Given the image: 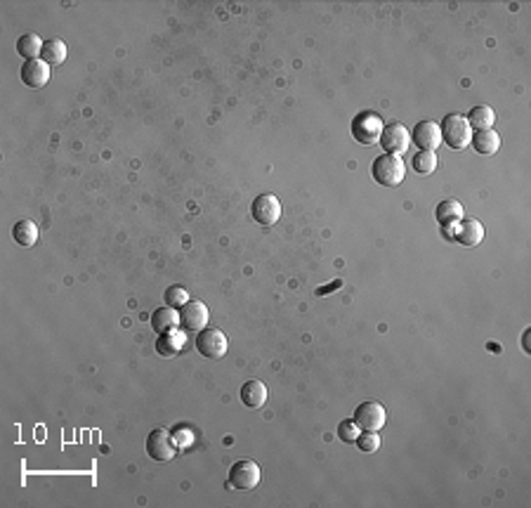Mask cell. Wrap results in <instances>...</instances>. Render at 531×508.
<instances>
[{
    "label": "cell",
    "mask_w": 531,
    "mask_h": 508,
    "mask_svg": "<svg viewBox=\"0 0 531 508\" xmlns=\"http://www.w3.org/2000/svg\"><path fill=\"white\" fill-rule=\"evenodd\" d=\"M440 130H442V142L449 144L451 149H465L472 142V128L467 119L460 116V114H449L440 123Z\"/></svg>",
    "instance_id": "6da1fadb"
},
{
    "label": "cell",
    "mask_w": 531,
    "mask_h": 508,
    "mask_svg": "<svg viewBox=\"0 0 531 508\" xmlns=\"http://www.w3.org/2000/svg\"><path fill=\"white\" fill-rule=\"evenodd\" d=\"M371 175L378 184H385V187H397V184H402V180L406 178V166L399 156L383 154V156L373 161Z\"/></svg>",
    "instance_id": "7a4b0ae2"
},
{
    "label": "cell",
    "mask_w": 531,
    "mask_h": 508,
    "mask_svg": "<svg viewBox=\"0 0 531 508\" xmlns=\"http://www.w3.org/2000/svg\"><path fill=\"white\" fill-rule=\"evenodd\" d=\"M383 128H385V123L378 114L364 111V114H359V116H354L352 121V137L361 144H375V142H380Z\"/></svg>",
    "instance_id": "3957f363"
},
{
    "label": "cell",
    "mask_w": 531,
    "mask_h": 508,
    "mask_svg": "<svg viewBox=\"0 0 531 508\" xmlns=\"http://www.w3.org/2000/svg\"><path fill=\"white\" fill-rule=\"evenodd\" d=\"M260 466L256 464V461L251 459H241V461H234L232 468H229V487L234 489H241V492H248L253 487H258L260 482Z\"/></svg>",
    "instance_id": "277c9868"
},
{
    "label": "cell",
    "mask_w": 531,
    "mask_h": 508,
    "mask_svg": "<svg viewBox=\"0 0 531 508\" xmlns=\"http://www.w3.org/2000/svg\"><path fill=\"white\" fill-rule=\"evenodd\" d=\"M196 350L208 359H220V357H225V352L229 350V341L220 329L206 327L203 331H198V336H196Z\"/></svg>",
    "instance_id": "5b68a950"
},
{
    "label": "cell",
    "mask_w": 531,
    "mask_h": 508,
    "mask_svg": "<svg viewBox=\"0 0 531 508\" xmlns=\"http://www.w3.org/2000/svg\"><path fill=\"white\" fill-rule=\"evenodd\" d=\"M175 452H177V444H175V437L171 430H166V428L151 430L147 437V454L153 461L166 464V461H171L175 457Z\"/></svg>",
    "instance_id": "8992f818"
},
{
    "label": "cell",
    "mask_w": 531,
    "mask_h": 508,
    "mask_svg": "<svg viewBox=\"0 0 531 508\" xmlns=\"http://www.w3.org/2000/svg\"><path fill=\"white\" fill-rule=\"evenodd\" d=\"M442 229H444V234H451L449 239H456L463 246H477L484 239V225L475 218H463L460 222H456V225H449Z\"/></svg>",
    "instance_id": "52a82bcc"
},
{
    "label": "cell",
    "mask_w": 531,
    "mask_h": 508,
    "mask_svg": "<svg viewBox=\"0 0 531 508\" xmlns=\"http://www.w3.org/2000/svg\"><path fill=\"white\" fill-rule=\"evenodd\" d=\"M380 144H383L385 151L392 154V156H402L411 144V133L406 130V126H402V123H390V126L383 128Z\"/></svg>",
    "instance_id": "ba28073f"
},
{
    "label": "cell",
    "mask_w": 531,
    "mask_h": 508,
    "mask_svg": "<svg viewBox=\"0 0 531 508\" xmlns=\"http://www.w3.org/2000/svg\"><path fill=\"white\" fill-rule=\"evenodd\" d=\"M251 215L258 225H274L281 218V201L274 194H260L251 206Z\"/></svg>",
    "instance_id": "9c48e42d"
},
{
    "label": "cell",
    "mask_w": 531,
    "mask_h": 508,
    "mask_svg": "<svg viewBox=\"0 0 531 508\" xmlns=\"http://www.w3.org/2000/svg\"><path fill=\"white\" fill-rule=\"evenodd\" d=\"M385 421H388V412L380 402H361L354 412V423L361 430H375L378 433L385 426Z\"/></svg>",
    "instance_id": "30bf717a"
},
{
    "label": "cell",
    "mask_w": 531,
    "mask_h": 508,
    "mask_svg": "<svg viewBox=\"0 0 531 508\" xmlns=\"http://www.w3.org/2000/svg\"><path fill=\"white\" fill-rule=\"evenodd\" d=\"M211 319V312L203 300H189L180 307V322L187 331H203Z\"/></svg>",
    "instance_id": "8fae6325"
},
{
    "label": "cell",
    "mask_w": 531,
    "mask_h": 508,
    "mask_svg": "<svg viewBox=\"0 0 531 508\" xmlns=\"http://www.w3.org/2000/svg\"><path fill=\"white\" fill-rule=\"evenodd\" d=\"M413 142L418 144L420 151H435L442 144V130L440 123L435 121H420L413 128Z\"/></svg>",
    "instance_id": "7c38bea8"
},
{
    "label": "cell",
    "mask_w": 531,
    "mask_h": 508,
    "mask_svg": "<svg viewBox=\"0 0 531 508\" xmlns=\"http://www.w3.org/2000/svg\"><path fill=\"white\" fill-rule=\"evenodd\" d=\"M21 83L29 88H45L50 83V64L43 59H26L21 64Z\"/></svg>",
    "instance_id": "4fadbf2b"
},
{
    "label": "cell",
    "mask_w": 531,
    "mask_h": 508,
    "mask_svg": "<svg viewBox=\"0 0 531 508\" xmlns=\"http://www.w3.org/2000/svg\"><path fill=\"white\" fill-rule=\"evenodd\" d=\"M184 343H187V336L182 331H166V334H158L156 338V352L161 357H175L184 348Z\"/></svg>",
    "instance_id": "5bb4252c"
},
{
    "label": "cell",
    "mask_w": 531,
    "mask_h": 508,
    "mask_svg": "<svg viewBox=\"0 0 531 508\" xmlns=\"http://www.w3.org/2000/svg\"><path fill=\"white\" fill-rule=\"evenodd\" d=\"M241 402L248 409H260L267 402V386L263 381H248L241 388Z\"/></svg>",
    "instance_id": "9a60e30c"
},
{
    "label": "cell",
    "mask_w": 531,
    "mask_h": 508,
    "mask_svg": "<svg viewBox=\"0 0 531 508\" xmlns=\"http://www.w3.org/2000/svg\"><path fill=\"white\" fill-rule=\"evenodd\" d=\"M435 218L442 227L456 225V222L463 220V206H460V201H456V199H444V201L437 206Z\"/></svg>",
    "instance_id": "2e32d148"
},
{
    "label": "cell",
    "mask_w": 531,
    "mask_h": 508,
    "mask_svg": "<svg viewBox=\"0 0 531 508\" xmlns=\"http://www.w3.org/2000/svg\"><path fill=\"white\" fill-rule=\"evenodd\" d=\"M180 324V312L175 307H161V310H153L151 314V329L156 334H166V331H173Z\"/></svg>",
    "instance_id": "e0dca14e"
},
{
    "label": "cell",
    "mask_w": 531,
    "mask_h": 508,
    "mask_svg": "<svg viewBox=\"0 0 531 508\" xmlns=\"http://www.w3.org/2000/svg\"><path fill=\"white\" fill-rule=\"evenodd\" d=\"M467 123H470V128L472 130H491L494 128V123H496V111L491 109L489 104H480V106H475V109L467 114Z\"/></svg>",
    "instance_id": "ac0fdd59"
},
{
    "label": "cell",
    "mask_w": 531,
    "mask_h": 508,
    "mask_svg": "<svg viewBox=\"0 0 531 508\" xmlns=\"http://www.w3.org/2000/svg\"><path fill=\"white\" fill-rule=\"evenodd\" d=\"M38 236H41V232H38V225H36L34 220L21 218L19 222H14L12 239L17 241L19 246H34L38 241Z\"/></svg>",
    "instance_id": "d6986e66"
},
{
    "label": "cell",
    "mask_w": 531,
    "mask_h": 508,
    "mask_svg": "<svg viewBox=\"0 0 531 508\" xmlns=\"http://www.w3.org/2000/svg\"><path fill=\"white\" fill-rule=\"evenodd\" d=\"M470 144H475V151L484 154V156H491V154H496L498 149H501V137H498V133L494 128H491V130H480L477 135H472Z\"/></svg>",
    "instance_id": "ffe728a7"
},
{
    "label": "cell",
    "mask_w": 531,
    "mask_h": 508,
    "mask_svg": "<svg viewBox=\"0 0 531 508\" xmlns=\"http://www.w3.org/2000/svg\"><path fill=\"white\" fill-rule=\"evenodd\" d=\"M41 59L45 61V64H50V66L61 64V61L66 59V45H64V41H59V38H50V41H45L43 52H41Z\"/></svg>",
    "instance_id": "44dd1931"
},
{
    "label": "cell",
    "mask_w": 531,
    "mask_h": 508,
    "mask_svg": "<svg viewBox=\"0 0 531 508\" xmlns=\"http://www.w3.org/2000/svg\"><path fill=\"white\" fill-rule=\"evenodd\" d=\"M43 45H45V41H41V36L24 34L17 41V52H19L21 57H26V59H41Z\"/></svg>",
    "instance_id": "7402d4cb"
},
{
    "label": "cell",
    "mask_w": 531,
    "mask_h": 508,
    "mask_svg": "<svg viewBox=\"0 0 531 508\" xmlns=\"http://www.w3.org/2000/svg\"><path fill=\"white\" fill-rule=\"evenodd\" d=\"M437 154L435 151H418L413 156V161H411V166H413V171L415 173H420V175H430V173H435V168H437Z\"/></svg>",
    "instance_id": "603a6c76"
},
{
    "label": "cell",
    "mask_w": 531,
    "mask_h": 508,
    "mask_svg": "<svg viewBox=\"0 0 531 508\" xmlns=\"http://www.w3.org/2000/svg\"><path fill=\"white\" fill-rule=\"evenodd\" d=\"M354 442H357V447L361 452H368V454L380 449V435L375 433V430H364V433H359V437Z\"/></svg>",
    "instance_id": "cb8c5ba5"
},
{
    "label": "cell",
    "mask_w": 531,
    "mask_h": 508,
    "mask_svg": "<svg viewBox=\"0 0 531 508\" xmlns=\"http://www.w3.org/2000/svg\"><path fill=\"white\" fill-rule=\"evenodd\" d=\"M166 303H168V307H182L184 303H189V294H187V289L184 287H171L166 291Z\"/></svg>",
    "instance_id": "d4e9b609"
},
{
    "label": "cell",
    "mask_w": 531,
    "mask_h": 508,
    "mask_svg": "<svg viewBox=\"0 0 531 508\" xmlns=\"http://www.w3.org/2000/svg\"><path fill=\"white\" fill-rule=\"evenodd\" d=\"M173 437H175V444L182 449H187L194 444V430L187 428V426H180V428H173Z\"/></svg>",
    "instance_id": "484cf974"
},
{
    "label": "cell",
    "mask_w": 531,
    "mask_h": 508,
    "mask_svg": "<svg viewBox=\"0 0 531 508\" xmlns=\"http://www.w3.org/2000/svg\"><path fill=\"white\" fill-rule=\"evenodd\" d=\"M359 433H361V428L354 423V419L343 421L340 426H338V435H340V440H345V442H354L359 437Z\"/></svg>",
    "instance_id": "4316f807"
},
{
    "label": "cell",
    "mask_w": 531,
    "mask_h": 508,
    "mask_svg": "<svg viewBox=\"0 0 531 508\" xmlns=\"http://www.w3.org/2000/svg\"><path fill=\"white\" fill-rule=\"evenodd\" d=\"M343 287V279H335L333 284H328V287H321V289H317V296H328L330 291H335V289H340Z\"/></svg>",
    "instance_id": "83f0119b"
}]
</instances>
